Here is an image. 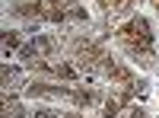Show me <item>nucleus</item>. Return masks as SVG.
<instances>
[{"label": "nucleus", "mask_w": 159, "mask_h": 118, "mask_svg": "<svg viewBox=\"0 0 159 118\" xmlns=\"http://www.w3.org/2000/svg\"><path fill=\"white\" fill-rule=\"evenodd\" d=\"M156 3H159V0H156Z\"/></svg>", "instance_id": "nucleus-5"}, {"label": "nucleus", "mask_w": 159, "mask_h": 118, "mask_svg": "<svg viewBox=\"0 0 159 118\" xmlns=\"http://www.w3.org/2000/svg\"><path fill=\"white\" fill-rule=\"evenodd\" d=\"M70 96H73L76 106H89V102H96V99H99L96 89H76V93H70Z\"/></svg>", "instance_id": "nucleus-2"}, {"label": "nucleus", "mask_w": 159, "mask_h": 118, "mask_svg": "<svg viewBox=\"0 0 159 118\" xmlns=\"http://www.w3.org/2000/svg\"><path fill=\"white\" fill-rule=\"evenodd\" d=\"M118 38L124 42V48L130 51V54H147L150 45H153V35H150L147 19H130L127 26L118 29Z\"/></svg>", "instance_id": "nucleus-1"}, {"label": "nucleus", "mask_w": 159, "mask_h": 118, "mask_svg": "<svg viewBox=\"0 0 159 118\" xmlns=\"http://www.w3.org/2000/svg\"><path fill=\"white\" fill-rule=\"evenodd\" d=\"M115 115H118V102L108 99V102H105V118H115Z\"/></svg>", "instance_id": "nucleus-4"}, {"label": "nucleus", "mask_w": 159, "mask_h": 118, "mask_svg": "<svg viewBox=\"0 0 159 118\" xmlns=\"http://www.w3.org/2000/svg\"><path fill=\"white\" fill-rule=\"evenodd\" d=\"M3 45H7V48H16V45H19L16 32H3Z\"/></svg>", "instance_id": "nucleus-3"}]
</instances>
